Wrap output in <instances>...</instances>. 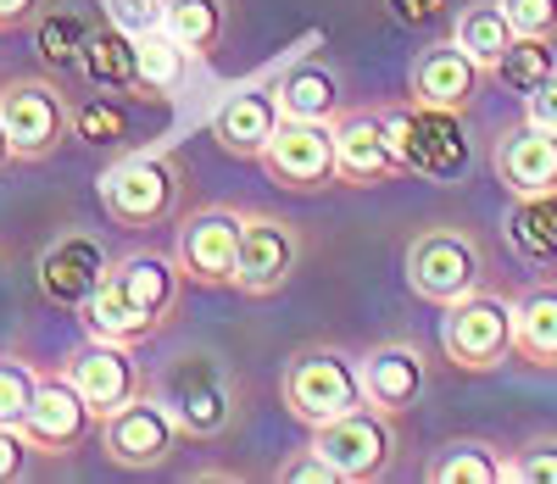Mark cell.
Here are the masks:
<instances>
[{
    "mask_svg": "<svg viewBox=\"0 0 557 484\" xmlns=\"http://www.w3.org/2000/svg\"><path fill=\"white\" fill-rule=\"evenodd\" d=\"M184 284H190V278L178 273V257L139 246V251L112 257L101 289L89 296V307L78 318H84V328L96 334V340L146 346V340H157V334L173 323Z\"/></svg>",
    "mask_w": 557,
    "mask_h": 484,
    "instance_id": "6da1fadb",
    "label": "cell"
},
{
    "mask_svg": "<svg viewBox=\"0 0 557 484\" xmlns=\"http://www.w3.org/2000/svg\"><path fill=\"white\" fill-rule=\"evenodd\" d=\"M151 396L168 407V418L178 423L184 440H218V434H228L240 418V390L212 351L168 357L157 384H151Z\"/></svg>",
    "mask_w": 557,
    "mask_h": 484,
    "instance_id": "7a4b0ae2",
    "label": "cell"
},
{
    "mask_svg": "<svg viewBox=\"0 0 557 484\" xmlns=\"http://www.w3.org/2000/svg\"><path fill=\"white\" fill-rule=\"evenodd\" d=\"M184 189H190V167L173 151H139V157H123L117 167L101 173L96 196L117 228L146 234V228H162L184 212Z\"/></svg>",
    "mask_w": 557,
    "mask_h": 484,
    "instance_id": "3957f363",
    "label": "cell"
},
{
    "mask_svg": "<svg viewBox=\"0 0 557 484\" xmlns=\"http://www.w3.org/2000/svg\"><path fill=\"white\" fill-rule=\"evenodd\" d=\"M278 401L285 412L307 429H323L357 407H368L362 396V357L341 351V346H307L285 362L278 373Z\"/></svg>",
    "mask_w": 557,
    "mask_h": 484,
    "instance_id": "277c9868",
    "label": "cell"
},
{
    "mask_svg": "<svg viewBox=\"0 0 557 484\" xmlns=\"http://www.w3.org/2000/svg\"><path fill=\"white\" fill-rule=\"evenodd\" d=\"M407 289L430 307H451L485 284V246L462 223H430L407 239Z\"/></svg>",
    "mask_w": 557,
    "mask_h": 484,
    "instance_id": "5b68a950",
    "label": "cell"
},
{
    "mask_svg": "<svg viewBox=\"0 0 557 484\" xmlns=\"http://www.w3.org/2000/svg\"><path fill=\"white\" fill-rule=\"evenodd\" d=\"M385 134L396 145V157L407 178H430V184H457L469 173V134H462V112L441 107H385Z\"/></svg>",
    "mask_w": 557,
    "mask_h": 484,
    "instance_id": "8992f818",
    "label": "cell"
},
{
    "mask_svg": "<svg viewBox=\"0 0 557 484\" xmlns=\"http://www.w3.org/2000/svg\"><path fill=\"white\" fill-rule=\"evenodd\" d=\"M441 351L457 373H496L502 362H513V301L502 296H462L441 318Z\"/></svg>",
    "mask_w": 557,
    "mask_h": 484,
    "instance_id": "52a82bcc",
    "label": "cell"
},
{
    "mask_svg": "<svg viewBox=\"0 0 557 484\" xmlns=\"http://www.w3.org/2000/svg\"><path fill=\"white\" fill-rule=\"evenodd\" d=\"M0 117H7L17 162H51L73 139V107L57 78H7L0 84Z\"/></svg>",
    "mask_w": 557,
    "mask_h": 484,
    "instance_id": "ba28073f",
    "label": "cell"
},
{
    "mask_svg": "<svg viewBox=\"0 0 557 484\" xmlns=\"http://www.w3.org/2000/svg\"><path fill=\"white\" fill-rule=\"evenodd\" d=\"M23 440L34 446V457H78L101 440V412L78 396V384L57 368V373H39V396L28 407V418L17 423Z\"/></svg>",
    "mask_w": 557,
    "mask_h": 484,
    "instance_id": "9c48e42d",
    "label": "cell"
},
{
    "mask_svg": "<svg viewBox=\"0 0 557 484\" xmlns=\"http://www.w3.org/2000/svg\"><path fill=\"white\" fill-rule=\"evenodd\" d=\"M312 451L341 473V484H374L396 468V418L380 407H357L312 429Z\"/></svg>",
    "mask_w": 557,
    "mask_h": 484,
    "instance_id": "30bf717a",
    "label": "cell"
},
{
    "mask_svg": "<svg viewBox=\"0 0 557 484\" xmlns=\"http://www.w3.org/2000/svg\"><path fill=\"white\" fill-rule=\"evenodd\" d=\"M240 234H246V212L235 207H196L178 223L173 257L178 273L196 289H235V268H240Z\"/></svg>",
    "mask_w": 557,
    "mask_h": 484,
    "instance_id": "8fae6325",
    "label": "cell"
},
{
    "mask_svg": "<svg viewBox=\"0 0 557 484\" xmlns=\"http://www.w3.org/2000/svg\"><path fill=\"white\" fill-rule=\"evenodd\" d=\"M178 440H184V434H178V423L168 418V407L157 396H134L128 407L101 418V451L123 473H157V468H168Z\"/></svg>",
    "mask_w": 557,
    "mask_h": 484,
    "instance_id": "7c38bea8",
    "label": "cell"
},
{
    "mask_svg": "<svg viewBox=\"0 0 557 484\" xmlns=\"http://www.w3.org/2000/svg\"><path fill=\"white\" fill-rule=\"evenodd\" d=\"M268 184L290 189V196H312V189L341 184V162H335V123H278L268 151L257 157Z\"/></svg>",
    "mask_w": 557,
    "mask_h": 484,
    "instance_id": "4fadbf2b",
    "label": "cell"
},
{
    "mask_svg": "<svg viewBox=\"0 0 557 484\" xmlns=\"http://www.w3.org/2000/svg\"><path fill=\"white\" fill-rule=\"evenodd\" d=\"M301 228L273 218V212H246V234H240V268H235V289L240 296H278L296 268H301Z\"/></svg>",
    "mask_w": 557,
    "mask_h": 484,
    "instance_id": "5bb4252c",
    "label": "cell"
},
{
    "mask_svg": "<svg viewBox=\"0 0 557 484\" xmlns=\"http://www.w3.org/2000/svg\"><path fill=\"white\" fill-rule=\"evenodd\" d=\"M107 268H112V257L101 251V239H89V234H62V239H51V246L39 251L34 278H39V296L51 301V307L84 312L89 296L101 289Z\"/></svg>",
    "mask_w": 557,
    "mask_h": 484,
    "instance_id": "9a60e30c",
    "label": "cell"
},
{
    "mask_svg": "<svg viewBox=\"0 0 557 484\" xmlns=\"http://www.w3.org/2000/svg\"><path fill=\"white\" fill-rule=\"evenodd\" d=\"M62 373L78 384V396L96 407L101 418L107 412H117V407H128L134 396H146V373H139V362H134V346H117V340H89L62 362Z\"/></svg>",
    "mask_w": 557,
    "mask_h": 484,
    "instance_id": "2e32d148",
    "label": "cell"
},
{
    "mask_svg": "<svg viewBox=\"0 0 557 484\" xmlns=\"http://www.w3.org/2000/svg\"><path fill=\"white\" fill-rule=\"evenodd\" d=\"M491 73L462 51L457 39H435L412 57V73H407V95L418 107H441V112H469L480 101V84Z\"/></svg>",
    "mask_w": 557,
    "mask_h": 484,
    "instance_id": "e0dca14e",
    "label": "cell"
},
{
    "mask_svg": "<svg viewBox=\"0 0 557 484\" xmlns=\"http://www.w3.org/2000/svg\"><path fill=\"white\" fill-rule=\"evenodd\" d=\"M335 162H341V184H351V189H380V184L407 178V167L396 157V145H391L380 112H346V117H335Z\"/></svg>",
    "mask_w": 557,
    "mask_h": 484,
    "instance_id": "ac0fdd59",
    "label": "cell"
},
{
    "mask_svg": "<svg viewBox=\"0 0 557 484\" xmlns=\"http://www.w3.org/2000/svg\"><path fill=\"white\" fill-rule=\"evenodd\" d=\"M491 173L507 196H552L557 189V134L530 117L519 128H502V139L491 145Z\"/></svg>",
    "mask_w": 557,
    "mask_h": 484,
    "instance_id": "d6986e66",
    "label": "cell"
},
{
    "mask_svg": "<svg viewBox=\"0 0 557 484\" xmlns=\"http://www.w3.org/2000/svg\"><path fill=\"white\" fill-rule=\"evenodd\" d=\"M424 390H430V362H424L418 346L385 340V346H374L362 357V396H368V407L401 418Z\"/></svg>",
    "mask_w": 557,
    "mask_h": 484,
    "instance_id": "ffe728a7",
    "label": "cell"
},
{
    "mask_svg": "<svg viewBox=\"0 0 557 484\" xmlns=\"http://www.w3.org/2000/svg\"><path fill=\"white\" fill-rule=\"evenodd\" d=\"M278 123H285V112H278L273 89H235V95H223V107L212 112V139L235 162H257Z\"/></svg>",
    "mask_w": 557,
    "mask_h": 484,
    "instance_id": "44dd1931",
    "label": "cell"
},
{
    "mask_svg": "<svg viewBox=\"0 0 557 484\" xmlns=\"http://www.w3.org/2000/svg\"><path fill=\"white\" fill-rule=\"evenodd\" d=\"M273 101L290 123H335L341 117V78L323 57H301L273 78Z\"/></svg>",
    "mask_w": 557,
    "mask_h": 484,
    "instance_id": "7402d4cb",
    "label": "cell"
},
{
    "mask_svg": "<svg viewBox=\"0 0 557 484\" xmlns=\"http://www.w3.org/2000/svg\"><path fill=\"white\" fill-rule=\"evenodd\" d=\"M513 362L557 373V278L530 284L513 301Z\"/></svg>",
    "mask_w": 557,
    "mask_h": 484,
    "instance_id": "603a6c76",
    "label": "cell"
},
{
    "mask_svg": "<svg viewBox=\"0 0 557 484\" xmlns=\"http://www.w3.org/2000/svg\"><path fill=\"white\" fill-rule=\"evenodd\" d=\"M84 78L96 89H112V95H151L146 78H139V51H134V34L117 28L107 17V28L96 23L89 28V45H84Z\"/></svg>",
    "mask_w": 557,
    "mask_h": 484,
    "instance_id": "cb8c5ba5",
    "label": "cell"
},
{
    "mask_svg": "<svg viewBox=\"0 0 557 484\" xmlns=\"http://www.w3.org/2000/svg\"><path fill=\"white\" fill-rule=\"evenodd\" d=\"M228 23H235L228 0H168V23H162V28H168L196 62H207V57L223 51Z\"/></svg>",
    "mask_w": 557,
    "mask_h": 484,
    "instance_id": "d4e9b609",
    "label": "cell"
},
{
    "mask_svg": "<svg viewBox=\"0 0 557 484\" xmlns=\"http://www.w3.org/2000/svg\"><path fill=\"white\" fill-rule=\"evenodd\" d=\"M424 479L430 484H507V457L491 440H446L430 457Z\"/></svg>",
    "mask_w": 557,
    "mask_h": 484,
    "instance_id": "484cf974",
    "label": "cell"
},
{
    "mask_svg": "<svg viewBox=\"0 0 557 484\" xmlns=\"http://www.w3.org/2000/svg\"><path fill=\"white\" fill-rule=\"evenodd\" d=\"M451 39L469 51L485 73L507 57V45L519 39V28L507 23V12H502V0H474V7H462L457 12V28H451Z\"/></svg>",
    "mask_w": 557,
    "mask_h": 484,
    "instance_id": "4316f807",
    "label": "cell"
},
{
    "mask_svg": "<svg viewBox=\"0 0 557 484\" xmlns=\"http://www.w3.org/2000/svg\"><path fill=\"white\" fill-rule=\"evenodd\" d=\"M507 239L524 262H557V189L552 196H513Z\"/></svg>",
    "mask_w": 557,
    "mask_h": 484,
    "instance_id": "83f0119b",
    "label": "cell"
},
{
    "mask_svg": "<svg viewBox=\"0 0 557 484\" xmlns=\"http://www.w3.org/2000/svg\"><path fill=\"white\" fill-rule=\"evenodd\" d=\"M134 51H139V78H146L151 101H162L168 89H178L184 67L196 62V57L184 51V45H178L168 28H146V34H134Z\"/></svg>",
    "mask_w": 557,
    "mask_h": 484,
    "instance_id": "f1b7e54d",
    "label": "cell"
},
{
    "mask_svg": "<svg viewBox=\"0 0 557 484\" xmlns=\"http://www.w3.org/2000/svg\"><path fill=\"white\" fill-rule=\"evenodd\" d=\"M552 67H557V57H552V39L519 34L513 45H507V57L491 67V78H496L502 89H513V95H530V89H535Z\"/></svg>",
    "mask_w": 557,
    "mask_h": 484,
    "instance_id": "f546056e",
    "label": "cell"
},
{
    "mask_svg": "<svg viewBox=\"0 0 557 484\" xmlns=\"http://www.w3.org/2000/svg\"><path fill=\"white\" fill-rule=\"evenodd\" d=\"M84 45H89V23L73 17V12H57V17H39L34 23V51L45 67H78L84 62Z\"/></svg>",
    "mask_w": 557,
    "mask_h": 484,
    "instance_id": "4dcf8cb0",
    "label": "cell"
},
{
    "mask_svg": "<svg viewBox=\"0 0 557 484\" xmlns=\"http://www.w3.org/2000/svg\"><path fill=\"white\" fill-rule=\"evenodd\" d=\"M128 112L117 101H89V107H73V139L84 145H96V151H112V145H128Z\"/></svg>",
    "mask_w": 557,
    "mask_h": 484,
    "instance_id": "1f68e13d",
    "label": "cell"
},
{
    "mask_svg": "<svg viewBox=\"0 0 557 484\" xmlns=\"http://www.w3.org/2000/svg\"><path fill=\"white\" fill-rule=\"evenodd\" d=\"M507 484H557V434H530L507 451Z\"/></svg>",
    "mask_w": 557,
    "mask_h": 484,
    "instance_id": "d6a6232c",
    "label": "cell"
},
{
    "mask_svg": "<svg viewBox=\"0 0 557 484\" xmlns=\"http://www.w3.org/2000/svg\"><path fill=\"white\" fill-rule=\"evenodd\" d=\"M34 396H39V373L28 362H17V357L0 362V423H23Z\"/></svg>",
    "mask_w": 557,
    "mask_h": 484,
    "instance_id": "836d02e7",
    "label": "cell"
},
{
    "mask_svg": "<svg viewBox=\"0 0 557 484\" xmlns=\"http://www.w3.org/2000/svg\"><path fill=\"white\" fill-rule=\"evenodd\" d=\"M507 23L535 39H557V0H502Z\"/></svg>",
    "mask_w": 557,
    "mask_h": 484,
    "instance_id": "e575fe53",
    "label": "cell"
},
{
    "mask_svg": "<svg viewBox=\"0 0 557 484\" xmlns=\"http://www.w3.org/2000/svg\"><path fill=\"white\" fill-rule=\"evenodd\" d=\"M107 17L128 34H146L168 23V0H107Z\"/></svg>",
    "mask_w": 557,
    "mask_h": 484,
    "instance_id": "d590c367",
    "label": "cell"
},
{
    "mask_svg": "<svg viewBox=\"0 0 557 484\" xmlns=\"http://www.w3.org/2000/svg\"><path fill=\"white\" fill-rule=\"evenodd\" d=\"M28 457H34V446L23 440V429H17V423H0V484L23 479Z\"/></svg>",
    "mask_w": 557,
    "mask_h": 484,
    "instance_id": "8d00e7d4",
    "label": "cell"
},
{
    "mask_svg": "<svg viewBox=\"0 0 557 484\" xmlns=\"http://www.w3.org/2000/svg\"><path fill=\"white\" fill-rule=\"evenodd\" d=\"M278 479H285V484H341V473H335L330 462H323L312 446H307L301 457H290L285 468H278Z\"/></svg>",
    "mask_w": 557,
    "mask_h": 484,
    "instance_id": "74e56055",
    "label": "cell"
},
{
    "mask_svg": "<svg viewBox=\"0 0 557 484\" xmlns=\"http://www.w3.org/2000/svg\"><path fill=\"white\" fill-rule=\"evenodd\" d=\"M524 112H530V123H541V128L557 134V67L524 95Z\"/></svg>",
    "mask_w": 557,
    "mask_h": 484,
    "instance_id": "f35d334b",
    "label": "cell"
},
{
    "mask_svg": "<svg viewBox=\"0 0 557 484\" xmlns=\"http://www.w3.org/2000/svg\"><path fill=\"white\" fill-rule=\"evenodd\" d=\"M451 7H457V0H391L396 23H407V28H430V23H441Z\"/></svg>",
    "mask_w": 557,
    "mask_h": 484,
    "instance_id": "ab89813d",
    "label": "cell"
},
{
    "mask_svg": "<svg viewBox=\"0 0 557 484\" xmlns=\"http://www.w3.org/2000/svg\"><path fill=\"white\" fill-rule=\"evenodd\" d=\"M39 7H45V0H0V34L34 28L39 23Z\"/></svg>",
    "mask_w": 557,
    "mask_h": 484,
    "instance_id": "60d3db41",
    "label": "cell"
},
{
    "mask_svg": "<svg viewBox=\"0 0 557 484\" xmlns=\"http://www.w3.org/2000/svg\"><path fill=\"white\" fill-rule=\"evenodd\" d=\"M17 162V151H12V134H7V117H0V173H7Z\"/></svg>",
    "mask_w": 557,
    "mask_h": 484,
    "instance_id": "b9f144b4",
    "label": "cell"
}]
</instances>
